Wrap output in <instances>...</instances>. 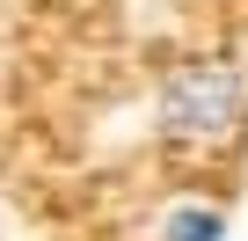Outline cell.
<instances>
[{
    "instance_id": "obj_1",
    "label": "cell",
    "mask_w": 248,
    "mask_h": 241,
    "mask_svg": "<svg viewBox=\"0 0 248 241\" xmlns=\"http://www.w3.org/2000/svg\"><path fill=\"white\" fill-rule=\"evenodd\" d=\"M154 125L183 146H219L226 132L248 125V66L241 59H197L175 66L154 95Z\"/></svg>"
},
{
    "instance_id": "obj_2",
    "label": "cell",
    "mask_w": 248,
    "mask_h": 241,
    "mask_svg": "<svg viewBox=\"0 0 248 241\" xmlns=\"http://www.w3.org/2000/svg\"><path fill=\"white\" fill-rule=\"evenodd\" d=\"M161 241H226V212L219 205H175L161 219Z\"/></svg>"
}]
</instances>
